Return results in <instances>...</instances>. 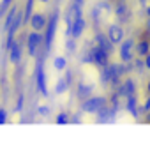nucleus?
Segmentation results:
<instances>
[{
	"instance_id": "obj_1",
	"label": "nucleus",
	"mask_w": 150,
	"mask_h": 159,
	"mask_svg": "<svg viewBox=\"0 0 150 159\" xmlns=\"http://www.w3.org/2000/svg\"><path fill=\"white\" fill-rule=\"evenodd\" d=\"M106 97L103 96H95V97H88V99H85L83 101V104H81V110L85 111V113H97L99 110H103L104 106H106Z\"/></svg>"
},
{
	"instance_id": "obj_2",
	"label": "nucleus",
	"mask_w": 150,
	"mask_h": 159,
	"mask_svg": "<svg viewBox=\"0 0 150 159\" xmlns=\"http://www.w3.org/2000/svg\"><path fill=\"white\" fill-rule=\"evenodd\" d=\"M57 25H58V14L53 12L50 21L46 25V35H44V44H46V50H51L53 39H55V32H57Z\"/></svg>"
},
{
	"instance_id": "obj_3",
	"label": "nucleus",
	"mask_w": 150,
	"mask_h": 159,
	"mask_svg": "<svg viewBox=\"0 0 150 159\" xmlns=\"http://www.w3.org/2000/svg\"><path fill=\"white\" fill-rule=\"evenodd\" d=\"M117 106H104L103 110H99L97 111V122L99 124H111V122H115L117 119Z\"/></svg>"
},
{
	"instance_id": "obj_4",
	"label": "nucleus",
	"mask_w": 150,
	"mask_h": 159,
	"mask_svg": "<svg viewBox=\"0 0 150 159\" xmlns=\"http://www.w3.org/2000/svg\"><path fill=\"white\" fill-rule=\"evenodd\" d=\"M42 35L39 34V30H34L30 35H27V44H29V53L32 57H35L37 53H39V48L42 44Z\"/></svg>"
},
{
	"instance_id": "obj_5",
	"label": "nucleus",
	"mask_w": 150,
	"mask_h": 159,
	"mask_svg": "<svg viewBox=\"0 0 150 159\" xmlns=\"http://www.w3.org/2000/svg\"><path fill=\"white\" fill-rule=\"evenodd\" d=\"M133 48H134V41L133 39H126L120 43V60L122 62H131L133 60Z\"/></svg>"
},
{
	"instance_id": "obj_6",
	"label": "nucleus",
	"mask_w": 150,
	"mask_h": 159,
	"mask_svg": "<svg viewBox=\"0 0 150 159\" xmlns=\"http://www.w3.org/2000/svg\"><path fill=\"white\" fill-rule=\"evenodd\" d=\"M35 83H37V90L42 94V96H48V89H46V74H44V67H42V62L37 64L35 67Z\"/></svg>"
},
{
	"instance_id": "obj_7",
	"label": "nucleus",
	"mask_w": 150,
	"mask_h": 159,
	"mask_svg": "<svg viewBox=\"0 0 150 159\" xmlns=\"http://www.w3.org/2000/svg\"><path fill=\"white\" fill-rule=\"evenodd\" d=\"M117 94L120 97H129V96H133V94H136V85H134V81L131 78L124 80L120 85L117 87Z\"/></svg>"
},
{
	"instance_id": "obj_8",
	"label": "nucleus",
	"mask_w": 150,
	"mask_h": 159,
	"mask_svg": "<svg viewBox=\"0 0 150 159\" xmlns=\"http://www.w3.org/2000/svg\"><path fill=\"white\" fill-rule=\"evenodd\" d=\"M92 51H94V64H97L99 67H104L106 64H110L108 60H110V53L106 50H103L101 46H94L92 48Z\"/></svg>"
},
{
	"instance_id": "obj_9",
	"label": "nucleus",
	"mask_w": 150,
	"mask_h": 159,
	"mask_svg": "<svg viewBox=\"0 0 150 159\" xmlns=\"http://www.w3.org/2000/svg\"><path fill=\"white\" fill-rule=\"evenodd\" d=\"M108 37H110V41L113 44H120L122 41H124V29H122L120 25H110Z\"/></svg>"
},
{
	"instance_id": "obj_10",
	"label": "nucleus",
	"mask_w": 150,
	"mask_h": 159,
	"mask_svg": "<svg viewBox=\"0 0 150 159\" xmlns=\"http://www.w3.org/2000/svg\"><path fill=\"white\" fill-rule=\"evenodd\" d=\"M71 80H73V73H71V71H67V73H65V76H62V78L58 80L57 87H55V92H57V94L65 92L71 87Z\"/></svg>"
},
{
	"instance_id": "obj_11",
	"label": "nucleus",
	"mask_w": 150,
	"mask_h": 159,
	"mask_svg": "<svg viewBox=\"0 0 150 159\" xmlns=\"http://www.w3.org/2000/svg\"><path fill=\"white\" fill-rule=\"evenodd\" d=\"M85 27H87V23H85V20H83V16L76 18L74 23H73V30H71V37H74V39H78L81 34H83V30H85Z\"/></svg>"
},
{
	"instance_id": "obj_12",
	"label": "nucleus",
	"mask_w": 150,
	"mask_h": 159,
	"mask_svg": "<svg viewBox=\"0 0 150 159\" xmlns=\"http://www.w3.org/2000/svg\"><path fill=\"white\" fill-rule=\"evenodd\" d=\"M95 44L101 46L103 50H106L110 55H111V51H113V46H115L110 41V37H108V35H104V34H97V35H95Z\"/></svg>"
},
{
	"instance_id": "obj_13",
	"label": "nucleus",
	"mask_w": 150,
	"mask_h": 159,
	"mask_svg": "<svg viewBox=\"0 0 150 159\" xmlns=\"http://www.w3.org/2000/svg\"><path fill=\"white\" fill-rule=\"evenodd\" d=\"M115 14H117V18H118L120 21H127V20H129V16H131V11H129V7H127L126 2H118V4H117Z\"/></svg>"
},
{
	"instance_id": "obj_14",
	"label": "nucleus",
	"mask_w": 150,
	"mask_h": 159,
	"mask_svg": "<svg viewBox=\"0 0 150 159\" xmlns=\"http://www.w3.org/2000/svg\"><path fill=\"white\" fill-rule=\"evenodd\" d=\"M30 25H32V29L34 30H42L44 27L48 25V21H46V18H44V14H32L30 16Z\"/></svg>"
},
{
	"instance_id": "obj_15",
	"label": "nucleus",
	"mask_w": 150,
	"mask_h": 159,
	"mask_svg": "<svg viewBox=\"0 0 150 159\" xmlns=\"http://www.w3.org/2000/svg\"><path fill=\"white\" fill-rule=\"evenodd\" d=\"M127 101H126V110L129 111V113L133 115L134 119H138L139 117V110H138V102H136V96H129V97H126Z\"/></svg>"
},
{
	"instance_id": "obj_16",
	"label": "nucleus",
	"mask_w": 150,
	"mask_h": 159,
	"mask_svg": "<svg viewBox=\"0 0 150 159\" xmlns=\"http://www.w3.org/2000/svg\"><path fill=\"white\" fill-rule=\"evenodd\" d=\"M21 57V41H18V43H12V46L9 48V60L12 64H16Z\"/></svg>"
},
{
	"instance_id": "obj_17",
	"label": "nucleus",
	"mask_w": 150,
	"mask_h": 159,
	"mask_svg": "<svg viewBox=\"0 0 150 159\" xmlns=\"http://www.w3.org/2000/svg\"><path fill=\"white\" fill-rule=\"evenodd\" d=\"M136 55L138 57H147L150 53V41L148 39H141V41H138V44H136Z\"/></svg>"
},
{
	"instance_id": "obj_18",
	"label": "nucleus",
	"mask_w": 150,
	"mask_h": 159,
	"mask_svg": "<svg viewBox=\"0 0 150 159\" xmlns=\"http://www.w3.org/2000/svg\"><path fill=\"white\" fill-rule=\"evenodd\" d=\"M90 94H92V85H87V83H80L78 85V99H81V101H85V99H88L90 97Z\"/></svg>"
},
{
	"instance_id": "obj_19",
	"label": "nucleus",
	"mask_w": 150,
	"mask_h": 159,
	"mask_svg": "<svg viewBox=\"0 0 150 159\" xmlns=\"http://www.w3.org/2000/svg\"><path fill=\"white\" fill-rule=\"evenodd\" d=\"M18 11H20L18 7H11V9H9V12H7V16H6V25H4L6 30H9V27H11V23H12V20H14V16H16Z\"/></svg>"
},
{
	"instance_id": "obj_20",
	"label": "nucleus",
	"mask_w": 150,
	"mask_h": 159,
	"mask_svg": "<svg viewBox=\"0 0 150 159\" xmlns=\"http://www.w3.org/2000/svg\"><path fill=\"white\" fill-rule=\"evenodd\" d=\"M53 66H55V69H58V71H64L65 66H67V60H65V57H57L53 60Z\"/></svg>"
},
{
	"instance_id": "obj_21",
	"label": "nucleus",
	"mask_w": 150,
	"mask_h": 159,
	"mask_svg": "<svg viewBox=\"0 0 150 159\" xmlns=\"http://www.w3.org/2000/svg\"><path fill=\"white\" fill-rule=\"evenodd\" d=\"M32 9H34V0H27V7H25V21L30 20V16H32Z\"/></svg>"
},
{
	"instance_id": "obj_22",
	"label": "nucleus",
	"mask_w": 150,
	"mask_h": 159,
	"mask_svg": "<svg viewBox=\"0 0 150 159\" xmlns=\"http://www.w3.org/2000/svg\"><path fill=\"white\" fill-rule=\"evenodd\" d=\"M138 110H139V113H147V115L150 113V96L145 99L143 106H138Z\"/></svg>"
},
{
	"instance_id": "obj_23",
	"label": "nucleus",
	"mask_w": 150,
	"mask_h": 159,
	"mask_svg": "<svg viewBox=\"0 0 150 159\" xmlns=\"http://www.w3.org/2000/svg\"><path fill=\"white\" fill-rule=\"evenodd\" d=\"M81 62H83V64H94V51H92V50H88L87 53L83 55Z\"/></svg>"
},
{
	"instance_id": "obj_24",
	"label": "nucleus",
	"mask_w": 150,
	"mask_h": 159,
	"mask_svg": "<svg viewBox=\"0 0 150 159\" xmlns=\"http://www.w3.org/2000/svg\"><path fill=\"white\" fill-rule=\"evenodd\" d=\"M69 122V115L67 113H58L57 115V124H67Z\"/></svg>"
},
{
	"instance_id": "obj_25",
	"label": "nucleus",
	"mask_w": 150,
	"mask_h": 159,
	"mask_svg": "<svg viewBox=\"0 0 150 159\" xmlns=\"http://www.w3.org/2000/svg\"><path fill=\"white\" fill-rule=\"evenodd\" d=\"M65 46H67V50H69V53H73V51L76 50V44H74V37L73 39H69L67 43H65Z\"/></svg>"
},
{
	"instance_id": "obj_26",
	"label": "nucleus",
	"mask_w": 150,
	"mask_h": 159,
	"mask_svg": "<svg viewBox=\"0 0 150 159\" xmlns=\"http://www.w3.org/2000/svg\"><path fill=\"white\" fill-rule=\"evenodd\" d=\"M9 4H11V0H2V2H0V14L9 7Z\"/></svg>"
},
{
	"instance_id": "obj_27",
	"label": "nucleus",
	"mask_w": 150,
	"mask_h": 159,
	"mask_svg": "<svg viewBox=\"0 0 150 159\" xmlns=\"http://www.w3.org/2000/svg\"><path fill=\"white\" fill-rule=\"evenodd\" d=\"M23 101H25V99H23V96H20V97H18L16 108H14V110H16V111H21V106H23Z\"/></svg>"
},
{
	"instance_id": "obj_28",
	"label": "nucleus",
	"mask_w": 150,
	"mask_h": 159,
	"mask_svg": "<svg viewBox=\"0 0 150 159\" xmlns=\"http://www.w3.org/2000/svg\"><path fill=\"white\" fill-rule=\"evenodd\" d=\"M6 117H7V111L4 108H0V124H4V122H6Z\"/></svg>"
},
{
	"instance_id": "obj_29",
	"label": "nucleus",
	"mask_w": 150,
	"mask_h": 159,
	"mask_svg": "<svg viewBox=\"0 0 150 159\" xmlns=\"http://www.w3.org/2000/svg\"><path fill=\"white\" fill-rule=\"evenodd\" d=\"M143 67H145V60H136V69L143 71Z\"/></svg>"
},
{
	"instance_id": "obj_30",
	"label": "nucleus",
	"mask_w": 150,
	"mask_h": 159,
	"mask_svg": "<svg viewBox=\"0 0 150 159\" xmlns=\"http://www.w3.org/2000/svg\"><path fill=\"white\" fill-rule=\"evenodd\" d=\"M39 113H41V115H48V113H50L48 106H41V108H39Z\"/></svg>"
},
{
	"instance_id": "obj_31",
	"label": "nucleus",
	"mask_w": 150,
	"mask_h": 159,
	"mask_svg": "<svg viewBox=\"0 0 150 159\" xmlns=\"http://www.w3.org/2000/svg\"><path fill=\"white\" fill-rule=\"evenodd\" d=\"M145 67H147V69L150 71V53L147 55V57H145Z\"/></svg>"
},
{
	"instance_id": "obj_32",
	"label": "nucleus",
	"mask_w": 150,
	"mask_h": 159,
	"mask_svg": "<svg viewBox=\"0 0 150 159\" xmlns=\"http://www.w3.org/2000/svg\"><path fill=\"white\" fill-rule=\"evenodd\" d=\"M147 92H148V96H150V81L147 83Z\"/></svg>"
},
{
	"instance_id": "obj_33",
	"label": "nucleus",
	"mask_w": 150,
	"mask_h": 159,
	"mask_svg": "<svg viewBox=\"0 0 150 159\" xmlns=\"http://www.w3.org/2000/svg\"><path fill=\"white\" fill-rule=\"evenodd\" d=\"M147 16H148V18H150V6H148V7H147Z\"/></svg>"
},
{
	"instance_id": "obj_34",
	"label": "nucleus",
	"mask_w": 150,
	"mask_h": 159,
	"mask_svg": "<svg viewBox=\"0 0 150 159\" xmlns=\"http://www.w3.org/2000/svg\"><path fill=\"white\" fill-rule=\"evenodd\" d=\"M73 2H78V4H83V2H85V0H73Z\"/></svg>"
},
{
	"instance_id": "obj_35",
	"label": "nucleus",
	"mask_w": 150,
	"mask_h": 159,
	"mask_svg": "<svg viewBox=\"0 0 150 159\" xmlns=\"http://www.w3.org/2000/svg\"><path fill=\"white\" fill-rule=\"evenodd\" d=\"M139 4H141V6H145V2H147V0H138Z\"/></svg>"
},
{
	"instance_id": "obj_36",
	"label": "nucleus",
	"mask_w": 150,
	"mask_h": 159,
	"mask_svg": "<svg viewBox=\"0 0 150 159\" xmlns=\"http://www.w3.org/2000/svg\"><path fill=\"white\" fill-rule=\"evenodd\" d=\"M147 120H148V122H150V113H148V117H147Z\"/></svg>"
},
{
	"instance_id": "obj_37",
	"label": "nucleus",
	"mask_w": 150,
	"mask_h": 159,
	"mask_svg": "<svg viewBox=\"0 0 150 159\" xmlns=\"http://www.w3.org/2000/svg\"><path fill=\"white\" fill-rule=\"evenodd\" d=\"M41 2H48V0H41Z\"/></svg>"
},
{
	"instance_id": "obj_38",
	"label": "nucleus",
	"mask_w": 150,
	"mask_h": 159,
	"mask_svg": "<svg viewBox=\"0 0 150 159\" xmlns=\"http://www.w3.org/2000/svg\"><path fill=\"white\" fill-rule=\"evenodd\" d=\"M110 2H113V0H110Z\"/></svg>"
}]
</instances>
